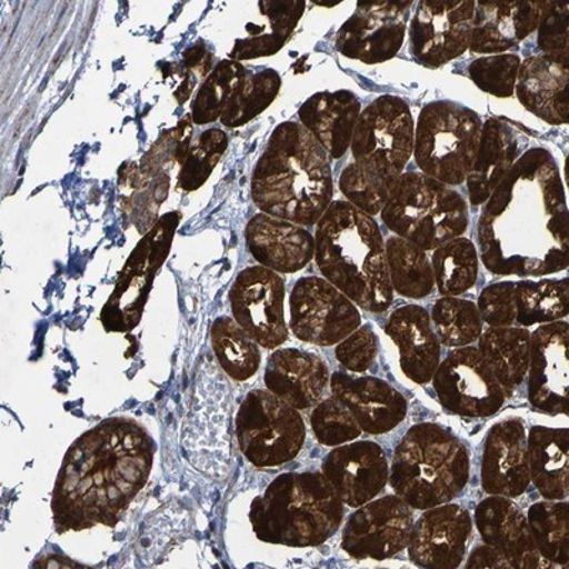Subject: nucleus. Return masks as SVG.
Returning a JSON list of instances; mask_svg holds the SVG:
<instances>
[{
  "label": "nucleus",
  "mask_w": 569,
  "mask_h": 569,
  "mask_svg": "<svg viewBox=\"0 0 569 569\" xmlns=\"http://www.w3.org/2000/svg\"><path fill=\"white\" fill-rule=\"evenodd\" d=\"M530 338L526 328L516 327H490L480 335L479 352L502 390H516L525 382L530 366Z\"/></svg>",
  "instance_id": "2f4dec72"
},
{
  "label": "nucleus",
  "mask_w": 569,
  "mask_h": 569,
  "mask_svg": "<svg viewBox=\"0 0 569 569\" xmlns=\"http://www.w3.org/2000/svg\"><path fill=\"white\" fill-rule=\"evenodd\" d=\"M154 443L134 420L101 421L66 453L54 486L56 530L113 527L149 480Z\"/></svg>",
  "instance_id": "f03ea898"
},
{
  "label": "nucleus",
  "mask_w": 569,
  "mask_h": 569,
  "mask_svg": "<svg viewBox=\"0 0 569 569\" xmlns=\"http://www.w3.org/2000/svg\"><path fill=\"white\" fill-rule=\"evenodd\" d=\"M323 360L298 349H281L269 356L266 386L271 393L298 410L312 409L329 385Z\"/></svg>",
  "instance_id": "393cba45"
},
{
  "label": "nucleus",
  "mask_w": 569,
  "mask_h": 569,
  "mask_svg": "<svg viewBox=\"0 0 569 569\" xmlns=\"http://www.w3.org/2000/svg\"><path fill=\"white\" fill-rule=\"evenodd\" d=\"M382 221L423 251L459 238L469 227V206L459 192L423 172H403L390 187Z\"/></svg>",
  "instance_id": "0eeeda50"
},
{
  "label": "nucleus",
  "mask_w": 569,
  "mask_h": 569,
  "mask_svg": "<svg viewBox=\"0 0 569 569\" xmlns=\"http://www.w3.org/2000/svg\"><path fill=\"white\" fill-rule=\"evenodd\" d=\"M467 568H512L510 561L497 548L481 546L475 548L470 553Z\"/></svg>",
  "instance_id": "09e8293b"
},
{
  "label": "nucleus",
  "mask_w": 569,
  "mask_h": 569,
  "mask_svg": "<svg viewBox=\"0 0 569 569\" xmlns=\"http://www.w3.org/2000/svg\"><path fill=\"white\" fill-rule=\"evenodd\" d=\"M311 425L319 443L329 447L350 443L362 435L352 411L333 395L315 406Z\"/></svg>",
  "instance_id": "a19ab883"
},
{
  "label": "nucleus",
  "mask_w": 569,
  "mask_h": 569,
  "mask_svg": "<svg viewBox=\"0 0 569 569\" xmlns=\"http://www.w3.org/2000/svg\"><path fill=\"white\" fill-rule=\"evenodd\" d=\"M569 7L567 3L548 2L538 24V46L553 60L569 63Z\"/></svg>",
  "instance_id": "a18cd8bd"
},
{
  "label": "nucleus",
  "mask_w": 569,
  "mask_h": 569,
  "mask_svg": "<svg viewBox=\"0 0 569 569\" xmlns=\"http://www.w3.org/2000/svg\"><path fill=\"white\" fill-rule=\"evenodd\" d=\"M345 505L320 472H287L252 501L249 521L259 540L305 548L327 542L338 532Z\"/></svg>",
  "instance_id": "39448f33"
},
{
  "label": "nucleus",
  "mask_w": 569,
  "mask_h": 569,
  "mask_svg": "<svg viewBox=\"0 0 569 569\" xmlns=\"http://www.w3.org/2000/svg\"><path fill=\"white\" fill-rule=\"evenodd\" d=\"M411 2L359 3L356 12L340 28L339 53L359 62H388L405 42Z\"/></svg>",
  "instance_id": "2eb2a0df"
},
{
  "label": "nucleus",
  "mask_w": 569,
  "mask_h": 569,
  "mask_svg": "<svg viewBox=\"0 0 569 569\" xmlns=\"http://www.w3.org/2000/svg\"><path fill=\"white\" fill-rule=\"evenodd\" d=\"M520 66L521 59L517 54H492L475 60L469 66V74L485 93L506 99L516 93Z\"/></svg>",
  "instance_id": "37998d69"
},
{
  "label": "nucleus",
  "mask_w": 569,
  "mask_h": 569,
  "mask_svg": "<svg viewBox=\"0 0 569 569\" xmlns=\"http://www.w3.org/2000/svg\"><path fill=\"white\" fill-rule=\"evenodd\" d=\"M469 479V450L443 426L416 425L396 447L390 485L396 496L415 510L453 501Z\"/></svg>",
  "instance_id": "423d86ee"
},
{
  "label": "nucleus",
  "mask_w": 569,
  "mask_h": 569,
  "mask_svg": "<svg viewBox=\"0 0 569 569\" xmlns=\"http://www.w3.org/2000/svg\"><path fill=\"white\" fill-rule=\"evenodd\" d=\"M337 359L343 368L355 373H363L373 365L378 356V337L370 325L356 329L347 339L338 343Z\"/></svg>",
  "instance_id": "de8ad7c7"
},
{
  "label": "nucleus",
  "mask_w": 569,
  "mask_h": 569,
  "mask_svg": "<svg viewBox=\"0 0 569 569\" xmlns=\"http://www.w3.org/2000/svg\"><path fill=\"white\" fill-rule=\"evenodd\" d=\"M279 89L281 78L276 70L266 69L258 73H248L223 110L222 124L231 129L246 126L276 100Z\"/></svg>",
  "instance_id": "ea45409f"
},
{
  "label": "nucleus",
  "mask_w": 569,
  "mask_h": 569,
  "mask_svg": "<svg viewBox=\"0 0 569 569\" xmlns=\"http://www.w3.org/2000/svg\"><path fill=\"white\" fill-rule=\"evenodd\" d=\"M236 431L243 456L262 469L292 461L307 436L298 409L269 390L247 395L237 415Z\"/></svg>",
  "instance_id": "9d476101"
},
{
  "label": "nucleus",
  "mask_w": 569,
  "mask_h": 569,
  "mask_svg": "<svg viewBox=\"0 0 569 569\" xmlns=\"http://www.w3.org/2000/svg\"><path fill=\"white\" fill-rule=\"evenodd\" d=\"M350 150L366 176L390 188L415 150V121L408 103L382 96L360 111Z\"/></svg>",
  "instance_id": "1a4fd4ad"
},
{
  "label": "nucleus",
  "mask_w": 569,
  "mask_h": 569,
  "mask_svg": "<svg viewBox=\"0 0 569 569\" xmlns=\"http://www.w3.org/2000/svg\"><path fill=\"white\" fill-rule=\"evenodd\" d=\"M230 301L233 318L259 347L277 349L288 339L284 322V283L262 266L243 269L233 282Z\"/></svg>",
  "instance_id": "ddd939ff"
},
{
  "label": "nucleus",
  "mask_w": 569,
  "mask_h": 569,
  "mask_svg": "<svg viewBox=\"0 0 569 569\" xmlns=\"http://www.w3.org/2000/svg\"><path fill=\"white\" fill-rule=\"evenodd\" d=\"M518 150L520 142L511 126L498 119L487 120L482 124L475 164L466 178L471 206H481L489 200L492 191L516 164Z\"/></svg>",
  "instance_id": "c85d7f7f"
},
{
  "label": "nucleus",
  "mask_w": 569,
  "mask_h": 569,
  "mask_svg": "<svg viewBox=\"0 0 569 569\" xmlns=\"http://www.w3.org/2000/svg\"><path fill=\"white\" fill-rule=\"evenodd\" d=\"M480 256L495 276L542 277L568 267V208L550 151L517 160L481 212Z\"/></svg>",
  "instance_id": "f257e3e1"
},
{
  "label": "nucleus",
  "mask_w": 569,
  "mask_h": 569,
  "mask_svg": "<svg viewBox=\"0 0 569 569\" xmlns=\"http://www.w3.org/2000/svg\"><path fill=\"white\" fill-rule=\"evenodd\" d=\"M528 526L543 560L568 566L569 506L567 501L537 502L528 510Z\"/></svg>",
  "instance_id": "e433bc0d"
},
{
  "label": "nucleus",
  "mask_w": 569,
  "mask_h": 569,
  "mask_svg": "<svg viewBox=\"0 0 569 569\" xmlns=\"http://www.w3.org/2000/svg\"><path fill=\"white\" fill-rule=\"evenodd\" d=\"M262 10V22H251L247 27V36L237 40L230 53L232 59L248 60L276 54L297 28L307 3L259 2Z\"/></svg>",
  "instance_id": "7c9ffc66"
},
{
  "label": "nucleus",
  "mask_w": 569,
  "mask_h": 569,
  "mask_svg": "<svg viewBox=\"0 0 569 569\" xmlns=\"http://www.w3.org/2000/svg\"><path fill=\"white\" fill-rule=\"evenodd\" d=\"M339 188L350 204L372 217L382 212L390 191V188L366 176L355 162L340 174Z\"/></svg>",
  "instance_id": "c03bdc74"
},
{
  "label": "nucleus",
  "mask_w": 569,
  "mask_h": 569,
  "mask_svg": "<svg viewBox=\"0 0 569 569\" xmlns=\"http://www.w3.org/2000/svg\"><path fill=\"white\" fill-rule=\"evenodd\" d=\"M228 147V137L222 130L210 129L200 136L187 157L178 177V186L184 191H196L208 180Z\"/></svg>",
  "instance_id": "79ce46f5"
},
{
  "label": "nucleus",
  "mask_w": 569,
  "mask_h": 569,
  "mask_svg": "<svg viewBox=\"0 0 569 569\" xmlns=\"http://www.w3.org/2000/svg\"><path fill=\"white\" fill-rule=\"evenodd\" d=\"M343 505L359 508L372 501L388 485L390 467L382 447L375 441H350L330 451L322 465Z\"/></svg>",
  "instance_id": "6ab92c4d"
},
{
  "label": "nucleus",
  "mask_w": 569,
  "mask_h": 569,
  "mask_svg": "<svg viewBox=\"0 0 569 569\" xmlns=\"http://www.w3.org/2000/svg\"><path fill=\"white\" fill-rule=\"evenodd\" d=\"M413 525L411 507L398 496L366 502L345 527L343 551L356 560H388L408 547Z\"/></svg>",
  "instance_id": "4468645a"
},
{
  "label": "nucleus",
  "mask_w": 569,
  "mask_h": 569,
  "mask_svg": "<svg viewBox=\"0 0 569 569\" xmlns=\"http://www.w3.org/2000/svg\"><path fill=\"white\" fill-rule=\"evenodd\" d=\"M527 441L533 486L546 500H566L569 477L568 430L536 426L527 436Z\"/></svg>",
  "instance_id": "c756f323"
},
{
  "label": "nucleus",
  "mask_w": 569,
  "mask_h": 569,
  "mask_svg": "<svg viewBox=\"0 0 569 569\" xmlns=\"http://www.w3.org/2000/svg\"><path fill=\"white\" fill-rule=\"evenodd\" d=\"M211 340L218 362L231 379L243 382L258 372L261 365L258 343L236 319L218 318L212 323Z\"/></svg>",
  "instance_id": "f704fd0d"
},
{
  "label": "nucleus",
  "mask_w": 569,
  "mask_h": 569,
  "mask_svg": "<svg viewBox=\"0 0 569 569\" xmlns=\"http://www.w3.org/2000/svg\"><path fill=\"white\" fill-rule=\"evenodd\" d=\"M471 528L470 512L459 505L429 508L411 530L410 561L427 569L459 567L466 556Z\"/></svg>",
  "instance_id": "a211bd4d"
},
{
  "label": "nucleus",
  "mask_w": 569,
  "mask_h": 569,
  "mask_svg": "<svg viewBox=\"0 0 569 569\" xmlns=\"http://www.w3.org/2000/svg\"><path fill=\"white\" fill-rule=\"evenodd\" d=\"M480 116L453 101H433L415 126V160L423 174L445 186H461L479 150Z\"/></svg>",
  "instance_id": "6e6552de"
},
{
  "label": "nucleus",
  "mask_w": 569,
  "mask_h": 569,
  "mask_svg": "<svg viewBox=\"0 0 569 569\" xmlns=\"http://www.w3.org/2000/svg\"><path fill=\"white\" fill-rule=\"evenodd\" d=\"M391 288L401 297L423 299L435 291L433 268L423 249L405 238L391 237L386 243Z\"/></svg>",
  "instance_id": "473e14b6"
},
{
  "label": "nucleus",
  "mask_w": 569,
  "mask_h": 569,
  "mask_svg": "<svg viewBox=\"0 0 569 569\" xmlns=\"http://www.w3.org/2000/svg\"><path fill=\"white\" fill-rule=\"evenodd\" d=\"M252 198L268 216L315 226L332 204L328 152L303 126L279 124L252 176Z\"/></svg>",
  "instance_id": "7ed1b4c3"
},
{
  "label": "nucleus",
  "mask_w": 569,
  "mask_h": 569,
  "mask_svg": "<svg viewBox=\"0 0 569 569\" xmlns=\"http://www.w3.org/2000/svg\"><path fill=\"white\" fill-rule=\"evenodd\" d=\"M289 303L295 337L318 347L342 342L362 322L355 303L323 278L299 279Z\"/></svg>",
  "instance_id": "9b49d317"
},
{
  "label": "nucleus",
  "mask_w": 569,
  "mask_h": 569,
  "mask_svg": "<svg viewBox=\"0 0 569 569\" xmlns=\"http://www.w3.org/2000/svg\"><path fill=\"white\" fill-rule=\"evenodd\" d=\"M475 2H420L410 24L411 53L440 68L470 48Z\"/></svg>",
  "instance_id": "dca6fc26"
},
{
  "label": "nucleus",
  "mask_w": 569,
  "mask_h": 569,
  "mask_svg": "<svg viewBox=\"0 0 569 569\" xmlns=\"http://www.w3.org/2000/svg\"><path fill=\"white\" fill-rule=\"evenodd\" d=\"M299 120L328 156L340 159L352 142L360 116V101L352 91H322L299 109Z\"/></svg>",
  "instance_id": "cd10ccee"
},
{
  "label": "nucleus",
  "mask_w": 569,
  "mask_h": 569,
  "mask_svg": "<svg viewBox=\"0 0 569 569\" xmlns=\"http://www.w3.org/2000/svg\"><path fill=\"white\" fill-rule=\"evenodd\" d=\"M568 279L516 283V322L520 327L557 322L568 315Z\"/></svg>",
  "instance_id": "72a5a7b5"
},
{
  "label": "nucleus",
  "mask_w": 569,
  "mask_h": 569,
  "mask_svg": "<svg viewBox=\"0 0 569 569\" xmlns=\"http://www.w3.org/2000/svg\"><path fill=\"white\" fill-rule=\"evenodd\" d=\"M515 282L490 284L481 292L480 317L491 328L512 327L516 323Z\"/></svg>",
  "instance_id": "49530a36"
},
{
  "label": "nucleus",
  "mask_w": 569,
  "mask_h": 569,
  "mask_svg": "<svg viewBox=\"0 0 569 569\" xmlns=\"http://www.w3.org/2000/svg\"><path fill=\"white\" fill-rule=\"evenodd\" d=\"M439 342L449 348H465L482 333V320L477 305L467 299L445 297L431 311Z\"/></svg>",
  "instance_id": "58836bf2"
},
{
  "label": "nucleus",
  "mask_w": 569,
  "mask_h": 569,
  "mask_svg": "<svg viewBox=\"0 0 569 569\" xmlns=\"http://www.w3.org/2000/svg\"><path fill=\"white\" fill-rule=\"evenodd\" d=\"M569 64L548 56L528 58L518 71L516 93L520 103L547 123H568Z\"/></svg>",
  "instance_id": "bb28decb"
},
{
  "label": "nucleus",
  "mask_w": 569,
  "mask_h": 569,
  "mask_svg": "<svg viewBox=\"0 0 569 569\" xmlns=\"http://www.w3.org/2000/svg\"><path fill=\"white\" fill-rule=\"evenodd\" d=\"M385 330L399 348L400 368L406 378L418 385L433 380L440 365V342L426 309L418 305L396 309Z\"/></svg>",
  "instance_id": "a878e982"
},
{
  "label": "nucleus",
  "mask_w": 569,
  "mask_h": 569,
  "mask_svg": "<svg viewBox=\"0 0 569 569\" xmlns=\"http://www.w3.org/2000/svg\"><path fill=\"white\" fill-rule=\"evenodd\" d=\"M568 332V323L557 320L541 325L530 338L528 400L541 413H567Z\"/></svg>",
  "instance_id": "f3484780"
},
{
  "label": "nucleus",
  "mask_w": 569,
  "mask_h": 569,
  "mask_svg": "<svg viewBox=\"0 0 569 569\" xmlns=\"http://www.w3.org/2000/svg\"><path fill=\"white\" fill-rule=\"evenodd\" d=\"M433 388L441 406L466 418H490L502 408L506 393L479 349L456 348L439 365Z\"/></svg>",
  "instance_id": "f8f14e48"
},
{
  "label": "nucleus",
  "mask_w": 569,
  "mask_h": 569,
  "mask_svg": "<svg viewBox=\"0 0 569 569\" xmlns=\"http://www.w3.org/2000/svg\"><path fill=\"white\" fill-rule=\"evenodd\" d=\"M315 259L325 279L365 311L393 302L386 243L378 222L348 201H335L318 221Z\"/></svg>",
  "instance_id": "20e7f679"
},
{
  "label": "nucleus",
  "mask_w": 569,
  "mask_h": 569,
  "mask_svg": "<svg viewBox=\"0 0 569 569\" xmlns=\"http://www.w3.org/2000/svg\"><path fill=\"white\" fill-rule=\"evenodd\" d=\"M475 518L482 541L497 548L512 568L537 569L550 563L538 552L525 512L510 498H486L477 506Z\"/></svg>",
  "instance_id": "4be33fe9"
},
{
  "label": "nucleus",
  "mask_w": 569,
  "mask_h": 569,
  "mask_svg": "<svg viewBox=\"0 0 569 569\" xmlns=\"http://www.w3.org/2000/svg\"><path fill=\"white\" fill-rule=\"evenodd\" d=\"M330 389L352 411L360 429L368 435H385L398 427L408 415L405 396L385 380L363 376L352 378L337 372L330 378Z\"/></svg>",
  "instance_id": "412c9836"
},
{
  "label": "nucleus",
  "mask_w": 569,
  "mask_h": 569,
  "mask_svg": "<svg viewBox=\"0 0 569 569\" xmlns=\"http://www.w3.org/2000/svg\"><path fill=\"white\" fill-rule=\"evenodd\" d=\"M247 246L262 267L281 273L301 271L315 257V238L298 223L262 212L248 222Z\"/></svg>",
  "instance_id": "5701e85b"
},
{
  "label": "nucleus",
  "mask_w": 569,
  "mask_h": 569,
  "mask_svg": "<svg viewBox=\"0 0 569 569\" xmlns=\"http://www.w3.org/2000/svg\"><path fill=\"white\" fill-rule=\"evenodd\" d=\"M431 268L440 293L457 297L475 287L479 278V253L467 238H455L435 249Z\"/></svg>",
  "instance_id": "c9c22d12"
},
{
  "label": "nucleus",
  "mask_w": 569,
  "mask_h": 569,
  "mask_svg": "<svg viewBox=\"0 0 569 569\" xmlns=\"http://www.w3.org/2000/svg\"><path fill=\"white\" fill-rule=\"evenodd\" d=\"M249 71L237 60H222L198 91L191 107L196 124H210L221 119L223 110L246 80Z\"/></svg>",
  "instance_id": "4c0bfd02"
},
{
  "label": "nucleus",
  "mask_w": 569,
  "mask_h": 569,
  "mask_svg": "<svg viewBox=\"0 0 569 569\" xmlns=\"http://www.w3.org/2000/svg\"><path fill=\"white\" fill-rule=\"evenodd\" d=\"M526 427L508 419L491 427L481 465L482 489L490 496L516 498L530 486Z\"/></svg>",
  "instance_id": "aec40b11"
},
{
  "label": "nucleus",
  "mask_w": 569,
  "mask_h": 569,
  "mask_svg": "<svg viewBox=\"0 0 569 569\" xmlns=\"http://www.w3.org/2000/svg\"><path fill=\"white\" fill-rule=\"evenodd\" d=\"M548 2H479L472 20L470 50L506 52L538 29Z\"/></svg>",
  "instance_id": "b1692460"
}]
</instances>
